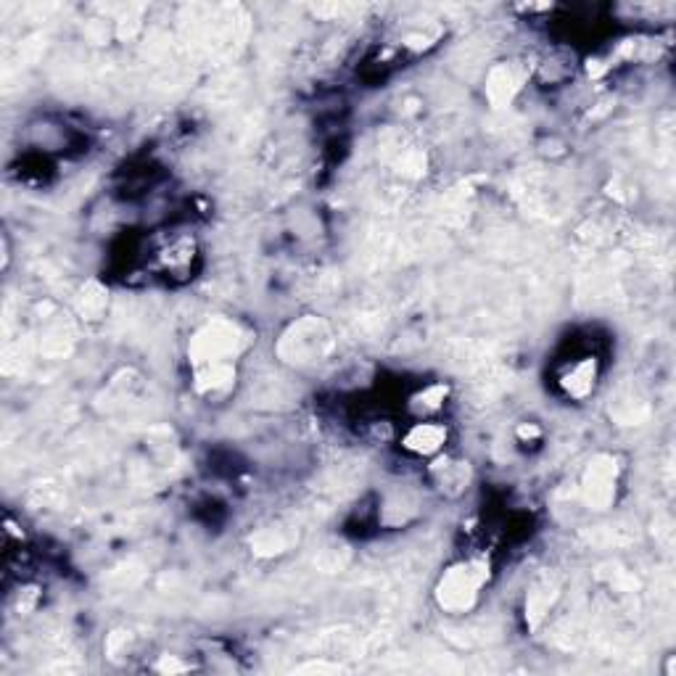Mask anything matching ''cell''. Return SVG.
I'll return each mask as SVG.
<instances>
[{"label": "cell", "mask_w": 676, "mask_h": 676, "mask_svg": "<svg viewBox=\"0 0 676 676\" xmlns=\"http://www.w3.org/2000/svg\"><path fill=\"white\" fill-rule=\"evenodd\" d=\"M246 333L238 323L217 317L209 320L191 336L188 357H191L193 373L214 368H236V360L246 349Z\"/></svg>", "instance_id": "cell-1"}, {"label": "cell", "mask_w": 676, "mask_h": 676, "mask_svg": "<svg viewBox=\"0 0 676 676\" xmlns=\"http://www.w3.org/2000/svg\"><path fill=\"white\" fill-rule=\"evenodd\" d=\"M486 581H489V563L484 558L460 560L441 574L434 592L436 605L452 616H463L476 608Z\"/></svg>", "instance_id": "cell-2"}, {"label": "cell", "mask_w": 676, "mask_h": 676, "mask_svg": "<svg viewBox=\"0 0 676 676\" xmlns=\"http://www.w3.org/2000/svg\"><path fill=\"white\" fill-rule=\"evenodd\" d=\"M618 489V465L613 455H597L589 460L584 478H581V494L592 510H608L616 502Z\"/></svg>", "instance_id": "cell-3"}, {"label": "cell", "mask_w": 676, "mask_h": 676, "mask_svg": "<svg viewBox=\"0 0 676 676\" xmlns=\"http://www.w3.org/2000/svg\"><path fill=\"white\" fill-rule=\"evenodd\" d=\"M444 444H447V426L439 420H420L402 439V447L418 457L439 455Z\"/></svg>", "instance_id": "cell-4"}, {"label": "cell", "mask_w": 676, "mask_h": 676, "mask_svg": "<svg viewBox=\"0 0 676 676\" xmlns=\"http://www.w3.org/2000/svg\"><path fill=\"white\" fill-rule=\"evenodd\" d=\"M558 595H560V581L555 579V576L542 574L534 579L529 595H526V618H529L531 626H539V621H542V618L550 613L552 605H555Z\"/></svg>", "instance_id": "cell-5"}, {"label": "cell", "mask_w": 676, "mask_h": 676, "mask_svg": "<svg viewBox=\"0 0 676 676\" xmlns=\"http://www.w3.org/2000/svg\"><path fill=\"white\" fill-rule=\"evenodd\" d=\"M595 381H597L595 357H584V360L574 362V365H571V368L563 373V378H560V386L566 389L568 397L581 399V397H587L589 391L595 389Z\"/></svg>", "instance_id": "cell-6"}, {"label": "cell", "mask_w": 676, "mask_h": 676, "mask_svg": "<svg viewBox=\"0 0 676 676\" xmlns=\"http://www.w3.org/2000/svg\"><path fill=\"white\" fill-rule=\"evenodd\" d=\"M521 80L523 77L515 72V64H500V67H494L492 74H489V82H486V96H489V101L492 103L502 106V103H507L515 96V93H518Z\"/></svg>", "instance_id": "cell-7"}, {"label": "cell", "mask_w": 676, "mask_h": 676, "mask_svg": "<svg viewBox=\"0 0 676 676\" xmlns=\"http://www.w3.org/2000/svg\"><path fill=\"white\" fill-rule=\"evenodd\" d=\"M101 309H106V296H103V291H98V294H93V288L82 291V315L96 317Z\"/></svg>", "instance_id": "cell-8"}]
</instances>
